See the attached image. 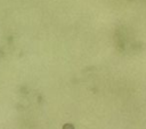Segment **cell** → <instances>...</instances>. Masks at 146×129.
Wrapping results in <instances>:
<instances>
[{
    "label": "cell",
    "instance_id": "obj_1",
    "mask_svg": "<svg viewBox=\"0 0 146 129\" xmlns=\"http://www.w3.org/2000/svg\"><path fill=\"white\" fill-rule=\"evenodd\" d=\"M63 129H74V126L72 123H65L63 126Z\"/></svg>",
    "mask_w": 146,
    "mask_h": 129
}]
</instances>
